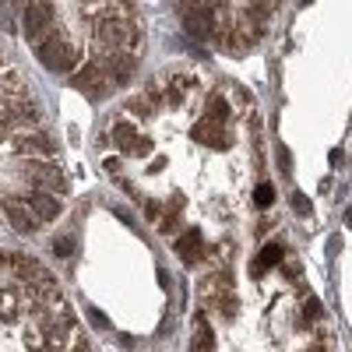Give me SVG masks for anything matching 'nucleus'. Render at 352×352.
<instances>
[{
  "label": "nucleus",
  "instance_id": "nucleus-1",
  "mask_svg": "<svg viewBox=\"0 0 352 352\" xmlns=\"http://www.w3.org/2000/svg\"><path fill=\"white\" fill-rule=\"evenodd\" d=\"M71 85L78 88V92H85L88 99H102L106 92H109V78H106V71L99 67V60H92V56H88V60L71 74Z\"/></svg>",
  "mask_w": 352,
  "mask_h": 352
},
{
  "label": "nucleus",
  "instance_id": "nucleus-2",
  "mask_svg": "<svg viewBox=\"0 0 352 352\" xmlns=\"http://www.w3.org/2000/svg\"><path fill=\"white\" fill-rule=\"evenodd\" d=\"M176 250H180L184 264H197L201 254H204V236H201V229H187L180 240H176Z\"/></svg>",
  "mask_w": 352,
  "mask_h": 352
},
{
  "label": "nucleus",
  "instance_id": "nucleus-3",
  "mask_svg": "<svg viewBox=\"0 0 352 352\" xmlns=\"http://www.w3.org/2000/svg\"><path fill=\"white\" fill-rule=\"evenodd\" d=\"M215 342H212V328H208V317L197 314L194 317V342H190V352H212Z\"/></svg>",
  "mask_w": 352,
  "mask_h": 352
},
{
  "label": "nucleus",
  "instance_id": "nucleus-4",
  "mask_svg": "<svg viewBox=\"0 0 352 352\" xmlns=\"http://www.w3.org/2000/svg\"><path fill=\"white\" fill-rule=\"evenodd\" d=\"M285 261V250H282V243H268L261 250V257H257V264L261 268H278V264Z\"/></svg>",
  "mask_w": 352,
  "mask_h": 352
},
{
  "label": "nucleus",
  "instance_id": "nucleus-5",
  "mask_svg": "<svg viewBox=\"0 0 352 352\" xmlns=\"http://www.w3.org/2000/svg\"><path fill=\"white\" fill-rule=\"evenodd\" d=\"M254 201H257V208H272V201H275V187H272V184H261V187H257V194H254Z\"/></svg>",
  "mask_w": 352,
  "mask_h": 352
},
{
  "label": "nucleus",
  "instance_id": "nucleus-6",
  "mask_svg": "<svg viewBox=\"0 0 352 352\" xmlns=\"http://www.w3.org/2000/svg\"><path fill=\"white\" fill-rule=\"evenodd\" d=\"M289 204H292V212H296V215H310V201H307L303 194H296V190H292Z\"/></svg>",
  "mask_w": 352,
  "mask_h": 352
},
{
  "label": "nucleus",
  "instance_id": "nucleus-7",
  "mask_svg": "<svg viewBox=\"0 0 352 352\" xmlns=\"http://www.w3.org/2000/svg\"><path fill=\"white\" fill-rule=\"evenodd\" d=\"M320 314H324V310H320V303H317L314 296H307V307H303V320H317Z\"/></svg>",
  "mask_w": 352,
  "mask_h": 352
},
{
  "label": "nucleus",
  "instance_id": "nucleus-8",
  "mask_svg": "<svg viewBox=\"0 0 352 352\" xmlns=\"http://www.w3.org/2000/svg\"><path fill=\"white\" fill-rule=\"evenodd\" d=\"M289 166H292V159H289V148H278V169H282V173H289Z\"/></svg>",
  "mask_w": 352,
  "mask_h": 352
},
{
  "label": "nucleus",
  "instance_id": "nucleus-9",
  "mask_svg": "<svg viewBox=\"0 0 352 352\" xmlns=\"http://www.w3.org/2000/svg\"><path fill=\"white\" fill-rule=\"evenodd\" d=\"M345 222H349V226H352V208H349V212H345Z\"/></svg>",
  "mask_w": 352,
  "mask_h": 352
}]
</instances>
